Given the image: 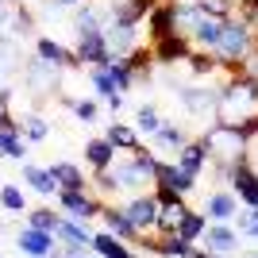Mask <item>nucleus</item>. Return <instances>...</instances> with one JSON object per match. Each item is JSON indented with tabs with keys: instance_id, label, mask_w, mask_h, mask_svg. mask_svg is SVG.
<instances>
[{
	"instance_id": "1",
	"label": "nucleus",
	"mask_w": 258,
	"mask_h": 258,
	"mask_svg": "<svg viewBox=\"0 0 258 258\" xmlns=\"http://www.w3.org/2000/svg\"><path fill=\"white\" fill-rule=\"evenodd\" d=\"M212 154V170L220 181H227V173L235 170L239 162H250V135L235 123H212V127L201 135Z\"/></svg>"
},
{
	"instance_id": "2",
	"label": "nucleus",
	"mask_w": 258,
	"mask_h": 258,
	"mask_svg": "<svg viewBox=\"0 0 258 258\" xmlns=\"http://www.w3.org/2000/svg\"><path fill=\"white\" fill-rule=\"evenodd\" d=\"M220 123H235L258 139V85L243 81V77H231L220 85Z\"/></svg>"
},
{
	"instance_id": "3",
	"label": "nucleus",
	"mask_w": 258,
	"mask_h": 258,
	"mask_svg": "<svg viewBox=\"0 0 258 258\" xmlns=\"http://www.w3.org/2000/svg\"><path fill=\"white\" fill-rule=\"evenodd\" d=\"M250 46H254V35H250V27L239 20V16H227V20H224V31H220V43L212 46V54H216L224 66H235L239 58L250 50Z\"/></svg>"
},
{
	"instance_id": "4",
	"label": "nucleus",
	"mask_w": 258,
	"mask_h": 258,
	"mask_svg": "<svg viewBox=\"0 0 258 258\" xmlns=\"http://www.w3.org/2000/svg\"><path fill=\"white\" fill-rule=\"evenodd\" d=\"M100 201L93 189H58V212L77 220V224H89V220H97L100 216Z\"/></svg>"
},
{
	"instance_id": "5",
	"label": "nucleus",
	"mask_w": 258,
	"mask_h": 258,
	"mask_svg": "<svg viewBox=\"0 0 258 258\" xmlns=\"http://www.w3.org/2000/svg\"><path fill=\"white\" fill-rule=\"evenodd\" d=\"M123 212H127V220L139 227V231H158V197H154V189L151 193L127 197V201H123Z\"/></svg>"
},
{
	"instance_id": "6",
	"label": "nucleus",
	"mask_w": 258,
	"mask_h": 258,
	"mask_svg": "<svg viewBox=\"0 0 258 258\" xmlns=\"http://www.w3.org/2000/svg\"><path fill=\"white\" fill-rule=\"evenodd\" d=\"M77 62L81 66H108L116 54H112V46H108V35L104 31H85V35H77Z\"/></svg>"
},
{
	"instance_id": "7",
	"label": "nucleus",
	"mask_w": 258,
	"mask_h": 258,
	"mask_svg": "<svg viewBox=\"0 0 258 258\" xmlns=\"http://www.w3.org/2000/svg\"><path fill=\"white\" fill-rule=\"evenodd\" d=\"M154 189H170V193L189 197V193L197 189V173H189L185 166H177V162L158 158V177H154Z\"/></svg>"
},
{
	"instance_id": "8",
	"label": "nucleus",
	"mask_w": 258,
	"mask_h": 258,
	"mask_svg": "<svg viewBox=\"0 0 258 258\" xmlns=\"http://www.w3.org/2000/svg\"><path fill=\"white\" fill-rule=\"evenodd\" d=\"M227 189H235L243 208H258V170H254V162H239L235 170L227 173Z\"/></svg>"
},
{
	"instance_id": "9",
	"label": "nucleus",
	"mask_w": 258,
	"mask_h": 258,
	"mask_svg": "<svg viewBox=\"0 0 258 258\" xmlns=\"http://www.w3.org/2000/svg\"><path fill=\"white\" fill-rule=\"evenodd\" d=\"M239 227H231V224H208V231H205V239H201V247L205 250H212V254H220V258H231V254H239Z\"/></svg>"
},
{
	"instance_id": "10",
	"label": "nucleus",
	"mask_w": 258,
	"mask_h": 258,
	"mask_svg": "<svg viewBox=\"0 0 258 258\" xmlns=\"http://www.w3.org/2000/svg\"><path fill=\"white\" fill-rule=\"evenodd\" d=\"M16 247L27 258H50L54 250H58V235H54V231H43V227H23L20 235H16Z\"/></svg>"
},
{
	"instance_id": "11",
	"label": "nucleus",
	"mask_w": 258,
	"mask_h": 258,
	"mask_svg": "<svg viewBox=\"0 0 258 258\" xmlns=\"http://www.w3.org/2000/svg\"><path fill=\"white\" fill-rule=\"evenodd\" d=\"M58 243H62L66 254H89L93 250V235H89L85 224H77V220H70V216H62V224H58Z\"/></svg>"
},
{
	"instance_id": "12",
	"label": "nucleus",
	"mask_w": 258,
	"mask_h": 258,
	"mask_svg": "<svg viewBox=\"0 0 258 258\" xmlns=\"http://www.w3.org/2000/svg\"><path fill=\"white\" fill-rule=\"evenodd\" d=\"M100 224H104V231H112V235L123 239V243H135V239H139V227L127 220L123 205H116V201H104V205H100Z\"/></svg>"
},
{
	"instance_id": "13",
	"label": "nucleus",
	"mask_w": 258,
	"mask_h": 258,
	"mask_svg": "<svg viewBox=\"0 0 258 258\" xmlns=\"http://www.w3.org/2000/svg\"><path fill=\"white\" fill-rule=\"evenodd\" d=\"M239 201L235 197V189H216V193H208V201H205V216L212 220V224H231L239 216Z\"/></svg>"
},
{
	"instance_id": "14",
	"label": "nucleus",
	"mask_w": 258,
	"mask_h": 258,
	"mask_svg": "<svg viewBox=\"0 0 258 258\" xmlns=\"http://www.w3.org/2000/svg\"><path fill=\"white\" fill-rule=\"evenodd\" d=\"M35 58L46 62V66H54V70H74V66H81L70 46H62L58 39H46V35H43V39H35Z\"/></svg>"
},
{
	"instance_id": "15",
	"label": "nucleus",
	"mask_w": 258,
	"mask_h": 258,
	"mask_svg": "<svg viewBox=\"0 0 258 258\" xmlns=\"http://www.w3.org/2000/svg\"><path fill=\"white\" fill-rule=\"evenodd\" d=\"M116 158H119V151L112 147V139H108V135H93V139L85 143V162L93 166V173L112 170V166H116Z\"/></svg>"
},
{
	"instance_id": "16",
	"label": "nucleus",
	"mask_w": 258,
	"mask_h": 258,
	"mask_svg": "<svg viewBox=\"0 0 258 258\" xmlns=\"http://www.w3.org/2000/svg\"><path fill=\"white\" fill-rule=\"evenodd\" d=\"M177 166H185V170L189 173H197V177H201V173H205V166H212V154H208V147H205V139H189L181 147V151H177Z\"/></svg>"
},
{
	"instance_id": "17",
	"label": "nucleus",
	"mask_w": 258,
	"mask_h": 258,
	"mask_svg": "<svg viewBox=\"0 0 258 258\" xmlns=\"http://www.w3.org/2000/svg\"><path fill=\"white\" fill-rule=\"evenodd\" d=\"M104 135L112 139V147H116L119 154H131V151H139V147H143L139 127H135V123H123V119H112Z\"/></svg>"
},
{
	"instance_id": "18",
	"label": "nucleus",
	"mask_w": 258,
	"mask_h": 258,
	"mask_svg": "<svg viewBox=\"0 0 258 258\" xmlns=\"http://www.w3.org/2000/svg\"><path fill=\"white\" fill-rule=\"evenodd\" d=\"M93 254L97 258H135V247L123 243V239H116L112 231H97L93 235Z\"/></svg>"
},
{
	"instance_id": "19",
	"label": "nucleus",
	"mask_w": 258,
	"mask_h": 258,
	"mask_svg": "<svg viewBox=\"0 0 258 258\" xmlns=\"http://www.w3.org/2000/svg\"><path fill=\"white\" fill-rule=\"evenodd\" d=\"M23 181L31 185L39 197H58V181H54V173H50V166H23Z\"/></svg>"
},
{
	"instance_id": "20",
	"label": "nucleus",
	"mask_w": 258,
	"mask_h": 258,
	"mask_svg": "<svg viewBox=\"0 0 258 258\" xmlns=\"http://www.w3.org/2000/svg\"><path fill=\"white\" fill-rule=\"evenodd\" d=\"M89 85H93V97L97 100L119 97V85H116V77H112L108 66H89Z\"/></svg>"
},
{
	"instance_id": "21",
	"label": "nucleus",
	"mask_w": 258,
	"mask_h": 258,
	"mask_svg": "<svg viewBox=\"0 0 258 258\" xmlns=\"http://www.w3.org/2000/svg\"><path fill=\"white\" fill-rule=\"evenodd\" d=\"M50 173H54V181H58V189H89V177L74 162H54Z\"/></svg>"
},
{
	"instance_id": "22",
	"label": "nucleus",
	"mask_w": 258,
	"mask_h": 258,
	"mask_svg": "<svg viewBox=\"0 0 258 258\" xmlns=\"http://www.w3.org/2000/svg\"><path fill=\"white\" fill-rule=\"evenodd\" d=\"M0 158H16V162L27 158V139L20 135V123L16 127H0Z\"/></svg>"
},
{
	"instance_id": "23",
	"label": "nucleus",
	"mask_w": 258,
	"mask_h": 258,
	"mask_svg": "<svg viewBox=\"0 0 258 258\" xmlns=\"http://www.w3.org/2000/svg\"><path fill=\"white\" fill-rule=\"evenodd\" d=\"M185 143H189V135H185L177 123H170V119H166V123L154 131V147H151V151H181Z\"/></svg>"
},
{
	"instance_id": "24",
	"label": "nucleus",
	"mask_w": 258,
	"mask_h": 258,
	"mask_svg": "<svg viewBox=\"0 0 258 258\" xmlns=\"http://www.w3.org/2000/svg\"><path fill=\"white\" fill-rule=\"evenodd\" d=\"M208 224H212V220H208L205 212H193V208H189V212H185V220H181V227H177V235L189 239V243H201V239H205V231H208Z\"/></svg>"
},
{
	"instance_id": "25",
	"label": "nucleus",
	"mask_w": 258,
	"mask_h": 258,
	"mask_svg": "<svg viewBox=\"0 0 258 258\" xmlns=\"http://www.w3.org/2000/svg\"><path fill=\"white\" fill-rule=\"evenodd\" d=\"M189 250H193V243H189V239H181L177 231H162V239H158V258H189Z\"/></svg>"
},
{
	"instance_id": "26",
	"label": "nucleus",
	"mask_w": 258,
	"mask_h": 258,
	"mask_svg": "<svg viewBox=\"0 0 258 258\" xmlns=\"http://www.w3.org/2000/svg\"><path fill=\"white\" fill-rule=\"evenodd\" d=\"M20 135H23L27 143H43L46 135H50V123H46L39 112H31V116H23V119H20Z\"/></svg>"
},
{
	"instance_id": "27",
	"label": "nucleus",
	"mask_w": 258,
	"mask_h": 258,
	"mask_svg": "<svg viewBox=\"0 0 258 258\" xmlns=\"http://www.w3.org/2000/svg\"><path fill=\"white\" fill-rule=\"evenodd\" d=\"M0 208L8 216H16V212H27V197H23V189L20 185H0Z\"/></svg>"
},
{
	"instance_id": "28",
	"label": "nucleus",
	"mask_w": 258,
	"mask_h": 258,
	"mask_svg": "<svg viewBox=\"0 0 258 258\" xmlns=\"http://www.w3.org/2000/svg\"><path fill=\"white\" fill-rule=\"evenodd\" d=\"M162 123H166V116H162L154 104H143L139 112H135V127H139V135H154Z\"/></svg>"
},
{
	"instance_id": "29",
	"label": "nucleus",
	"mask_w": 258,
	"mask_h": 258,
	"mask_svg": "<svg viewBox=\"0 0 258 258\" xmlns=\"http://www.w3.org/2000/svg\"><path fill=\"white\" fill-rule=\"evenodd\" d=\"M89 189H93V193H97L100 201H112V197L119 193V181H116V173H112V170H100V173H93Z\"/></svg>"
},
{
	"instance_id": "30",
	"label": "nucleus",
	"mask_w": 258,
	"mask_h": 258,
	"mask_svg": "<svg viewBox=\"0 0 258 258\" xmlns=\"http://www.w3.org/2000/svg\"><path fill=\"white\" fill-rule=\"evenodd\" d=\"M58 224H62V212H58V208H31V212H27V227L58 231Z\"/></svg>"
},
{
	"instance_id": "31",
	"label": "nucleus",
	"mask_w": 258,
	"mask_h": 258,
	"mask_svg": "<svg viewBox=\"0 0 258 258\" xmlns=\"http://www.w3.org/2000/svg\"><path fill=\"white\" fill-rule=\"evenodd\" d=\"M235 77H243V81L258 85V43H254V46H250V50L235 62Z\"/></svg>"
},
{
	"instance_id": "32",
	"label": "nucleus",
	"mask_w": 258,
	"mask_h": 258,
	"mask_svg": "<svg viewBox=\"0 0 258 258\" xmlns=\"http://www.w3.org/2000/svg\"><path fill=\"white\" fill-rule=\"evenodd\" d=\"M70 104V112L77 116V123H97V116H100V100L93 97V100H66Z\"/></svg>"
},
{
	"instance_id": "33",
	"label": "nucleus",
	"mask_w": 258,
	"mask_h": 258,
	"mask_svg": "<svg viewBox=\"0 0 258 258\" xmlns=\"http://www.w3.org/2000/svg\"><path fill=\"white\" fill-rule=\"evenodd\" d=\"M8 27H12V35H31V27H35L31 8H27V4H16V12H12Z\"/></svg>"
},
{
	"instance_id": "34",
	"label": "nucleus",
	"mask_w": 258,
	"mask_h": 258,
	"mask_svg": "<svg viewBox=\"0 0 258 258\" xmlns=\"http://www.w3.org/2000/svg\"><path fill=\"white\" fill-rule=\"evenodd\" d=\"M197 8L212 20H227V16H235V0H197Z\"/></svg>"
},
{
	"instance_id": "35",
	"label": "nucleus",
	"mask_w": 258,
	"mask_h": 258,
	"mask_svg": "<svg viewBox=\"0 0 258 258\" xmlns=\"http://www.w3.org/2000/svg\"><path fill=\"white\" fill-rule=\"evenodd\" d=\"M235 227H239V235L258 239V208H243V212L235 216Z\"/></svg>"
},
{
	"instance_id": "36",
	"label": "nucleus",
	"mask_w": 258,
	"mask_h": 258,
	"mask_svg": "<svg viewBox=\"0 0 258 258\" xmlns=\"http://www.w3.org/2000/svg\"><path fill=\"white\" fill-rule=\"evenodd\" d=\"M20 119L12 116V89H0V127H16Z\"/></svg>"
},
{
	"instance_id": "37",
	"label": "nucleus",
	"mask_w": 258,
	"mask_h": 258,
	"mask_svg": "<svg viewBox=\"0 0 258 258\" xmlns=\"http://www.w3.org/2000/svg\"><path fill=\"white\" fill-rule=\"evenodd\" d=\"M16 4H20V0H0V27H8V20H12V12H16Z\"/></svg>"
},
{
	"instance_id": "38",
	"label": "nucleus",
	"mask_w": 258,
	"mask_h": 258,
	"mask_svg": "<svg viewBox=\"0 0 258 258\" xmlns=\"http://www.w3.org/2000/svg\"><path fill=\"white\" fill-rule=\"evenodd\" d=\"M189 258H220V254H212V250H205V247H193V250H189Z\"/></svg>"
},
{
	"instance_id": "39",
	"label": "nucleus",
	"mask_w": 258,
	"mask_h": 258,
	"mask_svg": "<svg viewBox=\"0 0 258 258\" xmlns=\"http://www.w3.org/2000/svg\"><path fill=\"white\" fill-rule=\"evenodd\" d=\"M235 258H258V250H239Z\"/></svg>"
},
{
	"instance_id": "40",
	"label": "nucleus",
	"mask_w": 258,
	"mask_h": 258,
	"mask_svg": "<svg viewBox=\"0 0 258 258\" xmlns=\"http://www.w3.org/2000/svg\"><path fill=\"white\" fill-rule=\"evenodd\" d=\"M135 258H151V254H135Z\"/></svg>"
}]
</instances>
